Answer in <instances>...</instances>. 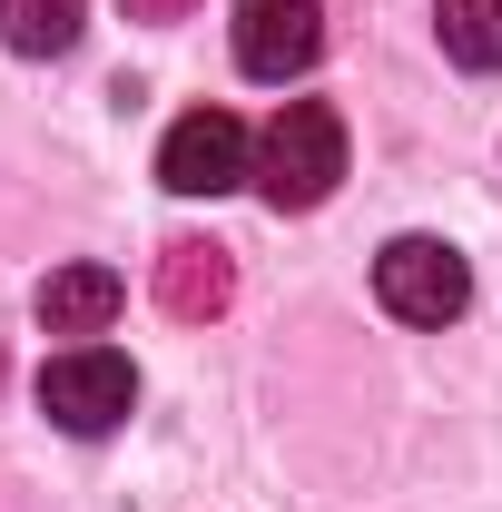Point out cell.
<instances>
[{"label":"cell","mask_w":502,"mask_h":512,"mask_svg":"<svg viewBox=\"0 0 502 512\" xmlns=\"http://www.w3.org/2000/svg\"><path fill=\"white\" fill-rule=\"evenodd\" d=\"M335 178H345V119L325 99H286L266 119V138H256V188H266V207L276 217H306V207L335 197Z\"/></svg>","instance_id":"6da1fadb"},{"label":"cell","mask_w":502,"mask_h":512,"mask_svg":"<svg viewBox=\"0 0 502 512\" xmlns=\"http://www.w3.org/2000/svg\"><path fill=\"white\" fill-rule=\"evenodd\" d=\"M128 404H138V375H128V355H109V345H69V355L40 365V414L60 434H79V444L119 434Z\"/></svg>","instance_id":"7a4b0ae2"},{"label":"cell","mask_w":502,"mask_h":512,"mask_svg":"<svg viewBox=\"0 0 502 512\" xmlns=\"http://www.w3.org/2000/svg\"><path fill=\"white\" fill-rule=\"evenodd\" d=\"M375 296H384V316H404V325H453L473 306V266L443 237H394L375 256Z\"/></svg>","instance_id":"3957f363"},{"label":"cell","mask_w":502,"mask_h":512,"mask_svg":"<svg viewBox=\"0 0 502 512\" xmlns=\"http://www.w3.org/2000/svg\"><path fill=\"white\" fill-rule=\"evenodd\" d=\"M247 178H256V138L227 109H188L158 138V188H178V197H227Z\"/></svg>","instance_id":"277c9868"},{"label":"cell","mask_w":502,"mask_h":512,"mask_svg":"<svg viewBox=\"0 0 502 512\" xmlns=\"http://www.w3.org/2000/svg\"><path fill=\"white\" fill-rule=\"evenodd\" d=\"M325 50V0H237V69L247 79H306Z\"/></svg>","instance_id":"5b68a950"},{"label":"cell","mask_w":502,"mask_h":512,"mask_svg":"<svg viewBox=\"0 0 502 512\" xmlns=\"http://www.w3.org/2000/svg\"><path fill=\"white\" fill-rule=\"evenodd\" d=\"M158 306L178 325H207L237 306V256L217 247V237H168L158 247Z\"/></svg>","instance_id":"8992f818"},{"label":"cell","mask_w":502,"mask_h":512,"mask_svg":"<svg viewBox=\"0 0 502 512\" xmlns=\"http://www.w3.org/2000/svg\"><path fill=\"white\" fill-rule=\"evenodd\" d=\"M109 316H119V276H109V266H60V276H40V325H50V335H99Z\"/></svg>","instance_id":"52a82bcc"},{"label":"cell","mask_w":502,"mask_h":512,"mask_svg":"<svg viewBox=\"0 0 502 512\" xmlns=\"http://www.w3.org/2000/svg\"><path fill=\"white\" fill-rule=\"evenodd\" d=\"M79 30H89V0H0V40L20 60H60L79 50Z\"/></svg>","instance_id":"ba28073f"},{"label":"cell","mask_w":502,"mask_h":512,"mask_svg":"<svg viewBox=\"0 0 502 512\" xmlns=\"http://www.w3.org/2000/svg\"><path fill=\"white\" fill-rule=\"evenodd\" d=\"M434 30L463 69H502V0H434Z\"/></svg>","instance_id":"9c48e42d"},{"label":"cell","mask_w":502,"mask_h":512,"mask_svg":"<svg viewBox=\"0 0 502 512\" xmlns=\"http://www.w3.org/2000/svg\"><path fill=\"white\" fill-rule=\"evenodd\" d=\"M119 10H128V20H188L197 0H119Z\"/></svg>","instance_id":"30bf717a"}]
</instances>
